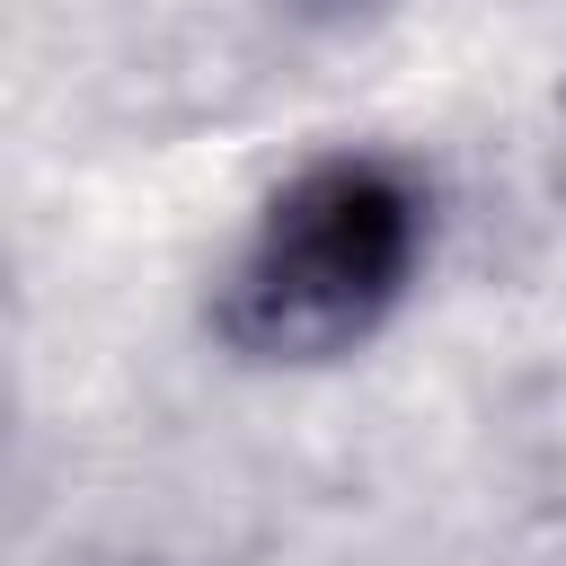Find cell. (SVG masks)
Masks as SVG:
<instances>
[{
    "mask_svg": "<svg viewBox=\"0 0 566 566\" xmlns=\"http://www.w3.org/2000/svg\"><path fill=\"white\" fill-rule=\"evenodd\" d=\"M283 18H301V27H354L371 0H274Z\"/></svg>",
    "mask_w": 566,
    "mask_h": 566,
    "instance_id": "obj_2",
    "label": "cell"
},
{
    "mask_svg": "<svg viewBox=\"0 0 566 566\" xmlns=\"http://www.w3.org/2000/svg\"><path fill=\"white\" fill-rule=\"evenodd\" d=\"M433 248V186L398 150H318L274 177L212 274L203 327L265 371L345 363L371 345Z\"/></svg>",
    "mask_w": 566,
    "mask_h": 566,
    "instance_id": "obj_1",
    "label": "cell"
}]
</instances>
